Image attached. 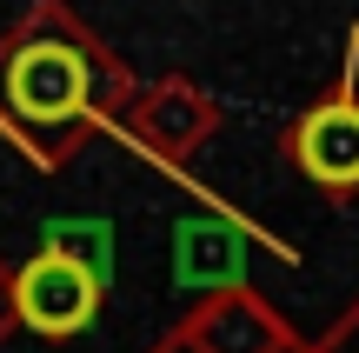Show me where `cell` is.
Segmentation results:
<instances>
[{"mask_svg": "<svg viewBox=\"0 0 359 353\" xmlns=\"http://www.w3.org/2000/svg\"><path fill=\"white\" fill-rule=\"evenodd\" d=\"M13 307H20V320L34 333L67 340V333H80L100 314V280H93L74 253H40V260H27L20 280H13Z\"/></svg>", "mask_w": 359, "mask_h": 353, "instance_id": "6da1fadb", "label": "cell"}, {"mask_svg": "<svg viewBox=\"0 0 359 353\" xmlns=\"http://www.w3.org/2000/svg\"><path fill=\"white\" fill-rule=\"evenodd\" d=\"M293 154L333 194L339 187H359V107L353 100H326L320 114H306L299 133H293Z\"/></svg>", "mask_w": 359, "mask_h": 353, "instance_id": "7a4b0ae2", "label": "cell"}, {"mask_svg": "<svg viewBox=\"0 0 359 353\" xmlns=\"http://www.w3.org/2000/svg\"><path fill=\"white\" fill-rule=\"evenodd\" d=\"M13 107L34 120H60L80 107V67L67 60L60 47H27L20 60H13Z\"/></svg>", "mask_w": 359, "mask_h": 353, "instance_id": "3957f363", "label": "cell"}]
</instances>
